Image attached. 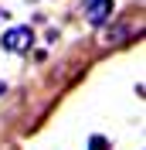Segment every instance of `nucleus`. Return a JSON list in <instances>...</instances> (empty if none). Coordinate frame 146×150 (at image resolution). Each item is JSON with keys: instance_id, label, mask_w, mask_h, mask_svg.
I'll return each mask as SVG.
<instances>
[{"instance_id": "f257e3e1", "label": "nucleus", "mask_w": 146, "mask_h": 150, "mask_svg": "<svg viewBox=\"0 0 146 150\" xmlns=\"http://www.w3.org/2000/svg\"><path fill=\"white\" fill-rule=\"evenodd\" d=\"M0 45H4V51H14V55H27V48L34 45V31H31L27 24H17V28L4 31Z\"/></svg>"}, {"instance_id": "f03ea898", "label": "nucleus", "mask_w": 146, "mask_h": 150, "mask_svg": "<svg viewBox=\"0 0 146 150\" xmlns=\"http://www.w3.org/2000/svg\"><path fill=\"white\" fill-rule=\"evenodd\" d=\"M82 10H85V21L92 28H105L112 17V0H85Z\"/></svg>"}, {"instance_id": "7ed1b4c3", "label": "nucleus", "mask_w": 146, "mask_h": 150, "mask_svg": "<svg viewBox=\"0 0 146 150\" xmlns=\"http://www.w3.org/2000/svg\"><path fill=\"white\" fill-rule=\"evenodd\" d=\"M129 38H133V21H119V24L109 28V34L99 38V45L102 48H116V45H122V41H129Z\"/></svg>"}, {"instance_id": "20e7f679", "label": "nucleus", "mask_w": 146, "mask_h": 150, "mask_svg": "<svg viewBox=\"0 0 146 150\" xmlns=\"http://www.w3.org/2000/svg\"><path fill=\"white\" fill-rule=\"evenodd\" d=\"M88 150H112V147H109L105 137H92V140H88Z\"/></svg>"}, {"instance_id": "39448f33", "label": "nucleus", "mask_w": 146, "mask_h": 150, "mask_svg": "<svg viewBox=\"0 0 146 150\" xmlns=\"http://www.w3.org/2000/svg\"><path fill=\"white\" fill-rule=\"evenodd\" d=\"M4 92H7V82H4V79H0V96H4Z\"/></svg>"}, {"instance_id": "423d86ee", "label": "nucleus", "mask_w": 146, "mask_h": 150, "mask_svg": "<svg viewBox=\"0 0 146 150\" xmlns=\"http://www.w3.org/2000/svg\"><path fill=\"white\" fill-rule=\"evenodd\" d=\"M4 21H7V10H0V24H4Z\"/></svg>"}]
</instances>
